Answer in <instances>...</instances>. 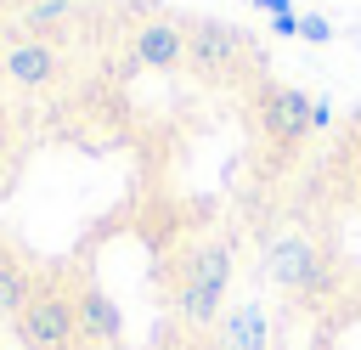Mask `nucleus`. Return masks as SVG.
<instances>
[{
    "label": "nucleus",
    "mask_w": 361,
    "mask_h": 350,
    "mask_svg": "<svg viewBox=\"0 0 361 350\" xmlns=\"http://www.w3.org/2000/svg\"><path fill=\"white\" fill-rule=\"evenodd\" d=\"M248 45L254 40L243 28H231V23H220V17H192L186 23V68L203 73V79H231L243 68Z\"/></svg>",
    "instance_id": "f257e3e1"
},
{
    "label": "nucleus",
    "mask_w": 361,
    "mask_h": 350,
    "mask_svg": "<svg viewBox=\"0 0 361 350\" xmlns=\"http://www.w3.org/2000/svg\"><path fill=\"white\" fill-rule=\"evenodd\" d=\"M17 339H23V350H73L79 344L73 299L39 282L28 294V305H23V316H17Z\"/></svg>",
    "instance_id": "f03ea898"
},
{
    "label": "nucleus",
    "mask_w": 361,
    "mask_h": 350,
    "mask_svg": "<svg viewBox=\"0 0 361 350\" xmlns=\"http://www.w3.org/2000/svg\"><path fill=\"white\" fill-rule=\"evenodd\" d=\"M327 102H310L299 85H259V124L271 141H305L327 130Z\"/></svg>",
    "instance_id": "7ed1b4c3"
},
{
    "label": "nucleus",
    "mask_w": 361,
    "mask_h": 350,
    "mask_svg": "<svg viewBox=\"0 0 361 350\" xmlns=\"http://www.w3.org/2000/svg\"><path fill=\"white\" fill-rule=\"evenodd\" d=\"M265 277L276 288H288V294H310V288H322L327 260H322V248L305 231H276L265 243Z\"/></svg>",
    "instance_id": "20e7f679"
},
{
    "label": "nucleus",
    "mask_w": 361,
    "mask_h": 350,
    "mask_svg": "<svg viewBox=\"0 0 361 350\" xmlns=\"http://www.w3.org/2000/svg\"><path fill=\"white\" fill-rule=\"evenodd\" d=\"M130 56H135V68H158V73L186 68V23H175V17L141 23L130 34Z\"/></svg>",
    "instance_id": "39448f33"
},
{
    "label": "nucleus",
    "mask_w": 361,
    "mask_h": 350,
    "mask_svg": "<svg viewBox=\"0 0 361 350\" xmlns=\"http://www.w3.org/2000/svg\"><path fill=\"white\" fill-rule=\"evenodd\" d=\"M0 73H6V85H17V90H39V85H51V79L62 73V51H56L51 40H11V45L0 51Z\"/></svg>",
    "instance_id": "423d86ee"
},
{
    "label": "nucleus",
    "mask_w": 361,
    "mask_h": 350,
    "mask_svg": "<svg viewBox=\"0 0 361 350\" xmlns=\"http://www.w3.org/2000/svg\"><path fill=\"white\" fill-rule=\"evenodd\" d=\"M73 316H79V339H90V344H118V333H124V316L102 288H79Z\"/></svg>",
    "instance_id": "0eeeda50"
},
{
    "label": "nucleus",
    "mask_w": 361,
    "mask_h": 350,
    "mask_svg": "<svg viewBox=\"0 0 361 350\" xmlns=\"http://www.w3.org/2000/svg\"><path fill=\"white\" fill-rule=\"evenodd\" d=\"M220 350H271V316H265V305H231L220 316Z\"/></svg>",
    "instance_id": "6e6552de"
},
{
    "label": "nucleus",
    "mask_w": 361,
    "mask_h": 350,
    "mask_svg": "<svg viewBox=\"0 0 361 350\" xmlns=\"http://www.w3.org/2000/svg\"><path fill=\"white\" fill-rule=\"evenodd\" d=\"M180 282H197V288H209V294H226V282H231V243H197L192 254H186V265H180Z\"/></svg>",
    "instance_id": "1a4fd4ad"
},
{
    "label": "nucleus",
    "mask_w": 361,
    "mask_h": 350,
    "mask_svg": "<svg viewBox=\"0 0 361 350\" xmlns=\"http://www.w3.org/2000/svg\"><path fill=\"white\" fill-rule=\"evenodd\" d=\"M175 310H180V322L209 327V322L226 316V294H209V288H197V282H180V288H175Z\"/></svg>",
    "instance_id": "9d476101"
},
{
    "label": "nucleus",
    "mask_w": 361,
    "mask_h": 350,
    "mask_svg": "<svg viewBox=\"0 0 361 350\" xmlns=\"http://www.w3.org/2000/svg\"><path fill=\"white\" fill-rule=\"evenodd\" d=\"M79 11V0H34L23 6V28H51V23H68Z\"/></svg>",
    "instance_id": "9b49d317"
},
{
    "label": "nucleus",
    "mask_w": 361,
    "mask_h": 350,
    "mask_svg": "<svg viewBox=\"0 0 361 350\" xmlns=\"http://www.w3.org/2000/svg\"><path fill=\"white\" fill-rule=\"evenodd\" d=\"M28 294H34V282L23 277V271H0V316H23V305H28Z\"/></svg>",
    "instance_id": "f8f14e48"
},
{
    "label": "nucleus",
    "mask_w": 361,
    "mask_h": 350,
    "mask_svg": "<svg viewBox=\"0 0 361 350\" xmlns=\"http://www.w3.org/2000/svg\"><path fill=\"white\" fill-rule=\"evenodd\" d=\"M299 40H310V45H327V40H333V23H327L322 11H299Z\"/></svg>",
    "instance_id": "ddd939ff"
},
{
    "label": "nucleus",
    "mask_w": 361,
    "mask_h": 350,
    "mask_svg": "<svg viewBox=\"0 0 361 350\" xmlns=\"http://www.w3.org/2000/svg\"><path fill=\"white\" fill-rule=\"evenodd\" d=\"M271 34H276V40H293V34H299V11H288V17H271Z\"/></svg>",
    "instance_id": "4468645a"
},
{
    "label": "nucleus",
    "mask_w": 361,
    "mask_h": 350,
    "mask_svg": "<svg viewBox=\"0 0 361 350\" xmlns=\"http://www.w3.org/2000/svg\"><path fill=\"white\" fill-rule=\"evenodd\" d=\"M248 6H259V11H271V17H288V11H293V0H248Z\"/></svg>",
    "instance_id": "2eb2a0df"
},
{
    "label": "nucleus",
    "mask_w": 361,
    "mask_h": 350,
    "mask_svg": "<svg viewBox=\"0 0 361 350\" xmlns=\"http://www.w3.org/2000/svg\"><path fill=\"white\" fill-rule=\"evenodd\" d=\"M0 271H23V265H17V254H11V243H6V237H0Z\"/></svg>",
    "instance_id": "dca6fc26"
},
{
    "label": "nucleus",
    "mask_w": 361,
    "mask_h": 350,
    "mask_svg": "<svg viewBox=\"0 0 361 350\" xmlns=\"http://www.w3.org/2000/svg\"><path fill=\"white\" fill-rule=\"evenodd\" d=\"M350 124H355V130H361V102H355V107H350Z\"/></svg>",
    "instance_id": "f3484780"
}]
</instances>
